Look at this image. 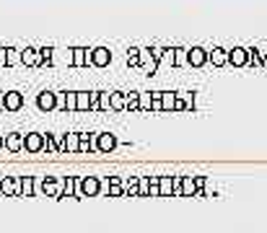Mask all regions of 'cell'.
<instances>
[{"mask_svg": "<svg viewBox=\"0 0 267 233\" xmlns=\"http://www.w3.org/2000/svg\"><path fill=\"white\" fill-rule=\"evenodd\" d=\"M3 192L16 194V192H18V181H16V179H6V181H3Z\"/></svg>", "mask_w": 267, "mask_h": 233, "instance_id": "obj_5", "label": "cell"}, {"mask_svg": "<svg viewBox=\"0 0 267 233\" xmlns=\"http://www.w3.org/2000/svg\"><path fill=\"white\" fill-rule=\"evenodd\" d=\"M24 143H26V137H24V135H18V132H11V135L6 137V145H8L11 150H21V148H24Z\"/></svg>", "mask_w": 267, "mask_h": 233, "instance_id": "obj_3", "label": "cell"}, {"mask_svg": "<svg viewBox=\"0 0 267 233\" xmlns=\"http://www.w3.org/2000/svg\"><path fill=\"white\" fill-rule=\"evenodd\" d=\"M26 150H39L42 145H44V137L39 135V132H31V135H26Z\"/></svg>", "mask_w": 267, "mask_h": 233, "instance_id": "obj_2", "label": "cell"}, {"mask_svg": "<svg viewBox=\"0 0 267 233\" xmlns=\"http://www.w3.org/2000/svg\"><path fill=\"white\" fill-rule=\"evenodd\" d=\"M21 104H24V99H21L18 91L3 94V99H0V109H11V111H16V109H21Z\"/></svg>", "mask_w": 267, "mask_h": 233, "instance_id": "obj_1", "label": "cell"}, {"mask_svg": "<svg viewBox=\"0 0 267 233\" xmlns=\"http://www.w3.org/2000/svg\"><path fill=\"white\" fill-rule=\"evenodd\" d=\"M0 145H3V137H0Z\"/></svg>", "mask_w": 267, "mask_h": 233, "instance_id": "obj_7", "label": "cell"}, {"mask_svg": "<svg viewBox=\"0 0 267 233\" xmlns=\"http://www.w3.org/2000/svg\"><path fill=\"white\" fill-rule=\"evenodd\" d=\"M36 104H39V109H52V106H55V94L42 91V94H39V99H36Z\"/></svg>", "mask_w": 267, "mask_h": 233, "instance_id": "obj_4", "label": "cell"}, {"mask_svg": "<svg viewBox=\"0 0 267 233\" xmlns=\"http://www.w3.org/2000/svg\"><path fill=\"white\" fill-rule=\"evenodd\" d=\"M21 189H24V192H26V194H29V192H31V189H34V181H31V179H29V176H26V179H24V181H21Z\"/></svg>", "mask_w": 267, "mask_h": 233, "instance_id": "obj_6", "label": "cell"}]
</instances>
